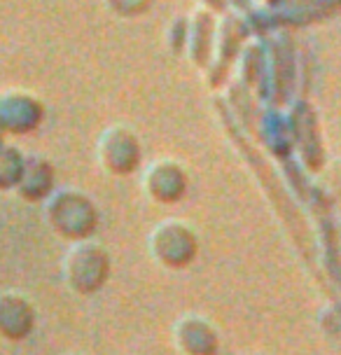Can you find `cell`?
<instances>
[{
  "instance_id": "1",
  "label": "cell",
  "mask_w": 341,
  "mask_h": 355,
  "mask_svg": "<svg viewBox=\"0 0 341 355\" xmlns=\"http://www.w3.org/2000/svg\"><path fill=\"white\" fill-rule=\"evenodd\" d=\"M110 262L96 243H78L63 259V276L78 295H91L105 283Z\"/></svg>"
},
{
  "instance_id": "2",
  "label": "cell",
  "mask_w": 341,
  "mask_h": 355,
  "mask_svg": "<svg viewBox=\"0 0 341 355\" xmlns=\"http://www.w3.org/2000/svg\"><path fill=\"white\" fill-rule=\"evenodd\" d=\"M152 255L166 266H185L194 257L197 243H194L192 232L178 222H164L152 232L150 239Z\"/></svg>"
},
{
  "instance_id": "3",
  "label": "cell",
  "mask_w": 341,
  "mask_h": 355,
  "mask_svg": "<svg viewBox=\"0 0 341 355\" xmlns=\"http://www.w3.org/2000/svg\"><path fill=\"white\" fill-rule=\"evenodd\" d=\"M173 341L182 355H216L220 344L216 327L199 315H185L175 322Z\"/></svg>"
},
{
  "instance_id": "4",
  "label": "cell",
  "mask_w": 341,
  "mask_h": 355,
  "mask_svg": "<svg viewBox=\"0 0 341 355\" xmlns=\"http://www.w3.org/2000/svg\"><path fill=\"white\" fill-rule=\"evenodd\" d=\"M35 327V311L26 297L17 293L0 295V337L8 341L26 339Z\"/></svg>"
},
{
  "instance_id": "5",
  "label": "cell",
  "mask_w": 341,
  "mask_h": 355,
  "mask_svg": "<svg viewBox=\"0 0 341 355\" xmlns=\"http://www.w3.org/2000/svg\"><path fill=\"white\" fill-rule=\"evenodd\" d=\"M47 211L66 213V215H49V222H52V227H56V230L61 232V236H71V239L87 236V232L91 230L94 220H96V213H87V211H94V206L89 201L82 199V194H75L73 211L66 208V201H63L61 194L56 196V201L49 204Z\"/></svg>"
},
{
  "instance_id": "6",
  "label": "cell",
  "mask_w": 341,
  "mask_h": 355,
  "mask_svg": "<svg viewBox=\"0 0 341 355\" xmlns=\"http://www.w3.org/2000/svg\"><path fill=\"white\" fill-rule=\"evenodd\" d=\"M68 355H78V353H68Z\"/></svg>"
}]
</instances>
